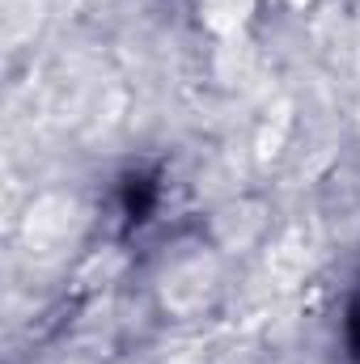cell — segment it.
<instances>
[{"mask_svg": "<svg viewBox=\"0 0 360 364\" xmlns=\"http://www.w3.org/2000/svg\"><path fill=\"white\" fill-rule=\"evenodd\" d=\"M250 4H255V0H208L203 13H208V26H212V30L229 34V30H238V26L246 21Z\"/></svg>", "mask_w": 360, "mask_h": 364, "instance_id": "obj_1", "label": "cell"}, {"mask_svg": "<svg viewBox=\"0 0 360 364\" xmlns=\"http://www.w3.org/2000/svg\"><path fill=\"white\" fill-rule=\"evenodd\" d=\"M292 4H305V0H292Z\"/></svg>", "mask_w": 360, "mask_h": 364, "instance_id": "obj_2", "label": "cell"}]
</instances>
